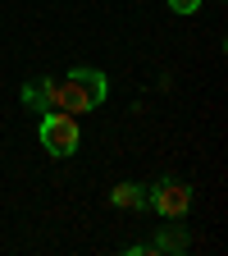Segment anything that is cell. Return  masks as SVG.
<instances>
[{
	"label": "cell",
	"mask_w": 228,
	"mask_h": 256,
	"mask_svg": "<svg viewBox=\"0 0 228 256\" xmlns=\"http://www.w3.org/2000/svg\"><path fill=\"white\" fill-rule=\"evenodd\" d=\"M133 256H151V252H187V229H160L151 242H137L128 247Z\"/></svg>",
	"instance_id": "4"
},
{
	"label": "cell",
	"mask_w": 228,
	"mask_h": 256,
	"mask_svg": "<svg viewBox=\"0 0 228 256\" xmlns=\"http://www.w3.org/2000/svg\"><path fill=\"white\" fill-rule=\"evenodd\" d=\"M110 206H119V210H146V188L142 183H119V188H110Z\"/></svg>",
	"instance_id": "5"
},
{
	"label": "cell",
	"mask_w": 228,
	"mask_h": 256,
	"mask_svg": "<svg viewBox=\"0 0 228 256\" xmlns=\"http://www.w3.org/2000/svg\"><path fill=\"white\" fill-rule=\"evenodd\" d=\"M169 10H174V14H197L201 0H169Z\"/></svg>",
	"instance_id": "6"
},
{
	"label": "cell",
	"mask_w": 228,
	"mask_h": 256,
	"mask_svg": "<svg viewBox=\"0 0 228 256\" xmlns=\"http://www.w3.org/2000/svg\"><path fill=\"white\" fill-rule=\"evenodd\" d=\"M110 96V78L101 69H87V64H78V69H69L59 82L55 78H32L23 87V106H32L37 114L46 110H69V114H87L96 110Z\"/></svg>",
	"instance_id": "1"
},
{
	"label": "cell",
	"mask_w": 228,
	"mask_h": 256,
	"mask_svg": "<svg viewBox=\"0 0 228 256\" xmlns=\"http://www.w3.org/2000/svg\"><path fill=\"white\" fill-rule=\"evenodd\" d=\"M37 138H41V146H46L55 160H69V156L82 146L78 114H69V110H46L41 124H37Z\"/></svg>",
	"instance_id": "2"
},
{
	"label": "cell",
	"mask_w": 228,
	"mask_h": 256,
	"mask_svg": "<svg viewBox=\"0 0 228 256\" xmlns=\"http://www.w3.org/2000/svg\"><path fill=\"white\" fill-rule=\"evenodd\" d=\"M146 210L155 215H165V220H183L192 210V188L183 178H160L146 188Z\"/></svg>",
	"instance_id": "3"
}]
</instances>
